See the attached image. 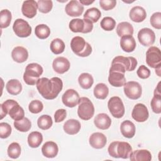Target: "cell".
I'll use <instances>...</instances> for the list:
<instances>
[{"label":"cell","mask_w":161,"mask_h":161,"mask_svg":"<svg viewBox=\"0 0 161 161\" xmlns=\"http://www.w3.org/2000/svg\"><path fill=\"white\" fill-rule=\"evenodd\" d=\"M94 2V1H90V0H80L79 1V3L82 5H86V6H89L92 4Z\"/></svg>","instance_id":"obj_51"},{"label":"cell","mask_w":161,"mask_h":161,"mask_svg":"<svg viewBox=\"0 0 161 161\" xmlns=\"http://www.w3.org/2000/svg\"><path fill=\"white\" fill-rule=\"evenodd\" d=\"M38 4L34 0L25 1L21 7V12L23 14L28 18H33L37 13Z\"/></svg>","instance_id":"obj_16"},{"label":"cell","mask_w":161,"mask_h":161,"mask_svg":"<svg viewBox=\"0 0 161 161\" xmlns=\"http://www.w3.org/2000/svg\"><path fill=\"white\" fill-rule=\"evenodd\" d=\"M28 109L31 113L38 114L43 110V104L39 100H33L29 104Z\"/></svg>","instance_id":"obj_45"},{"label":"cell","mask_w":161,"mask_h":161,"mask_svg":"<svg viewBox=\"0 0 161 161\" xmlns=\"http://www.w3.org/2000/svg\"><path fill=\"white\" fill-rule=\"evenodd\" d=\"M11 57L14 61L18 63L25 62L28 58V50L23 47L18 46L13 48Z\"/></svg>","instance_id":"obj_22"},{"label":"cell","mask_w":161,"mask_h":161,"mask_svg":"<svg viewBox=\"0 0 161 161\" xmlns=\"http://www.w3.org/2000/svg\"><path fill=\"white\" fill-rule=\"evenodd\" d=\"M17 102L13 99H8L5 101L3 103L0 104V114H1V119H2L4 117L8 114V111L11 107L14 105Z\"/></svg>","instance_id":"obj_44"},{"label":"cell","mask_w":161,"mask_h":161,"mask_svg":"<svg viewBox=\"0 0 161 161\" xmlns=\"http://www.w3.org/2000/svg\"><path fill=\"white\" fill-rule=\"evenodd\" d=\"M95 126L100 130L108 129L111 124V119L109 116L105 113H99L96 116L94 119Z\"/></svg>","instance_id":"obj_24"},{"label":"cell","mask_w":161,"mask_h":161,"mask_svg":"<svg viewBox=\"0 0 161 161\" xmlns=\"http://www.w3.org/2000/svg\"><path fill=\"white\" fill-rule=\"evenodd\" d=\"M131 116L137 122H145L149 116L147 106L142 103L136 104L132 110Z\"/></svg>","instance_id":"obj_14"},{"label":"cell","mask_w":161,"mask_h":161,"mask_svg":"<svg viewBox=\"0 0 161 161\" xmlns=\"http://www.w3.org/2000/svg\"><path fill=\"white\" fill-rule=\"evenodd\" d=\"M38 126L43 130H48L53 125V121L50 116L43 114L40 116L37 120Z\"/></svg>","instance_id":"obj_38"},{"label":"cell","mask_w":161,"mask_h":161,"mask_svg":"<svg viewBox=\"0 0 161 161\" xmlns=\"http://www.w3.org/2000/svg\"><path fill=\"white\" fill-rule=\"evenodd\" d=\"M108 107L111 115L116 118H121L123 116L125 111L123 103L120 97L113 96L108 103Z\"/></svg>","instance_id":"obj_8"},{"label":"cell","mask_w":161,"mask_h":161,"mask_svg":"<svg viewBox=\"0 0 161 161\" xmlns=\"http://www.w3.org/2000/svg\"><path fill=\"white\" fill-rule=\"evenodd\" d=\"M42 67L36 63H31L26 65L23 74L25 82L30 86L36 84L40 76L43 74Z\"/></svg>","instance_id":"obj_4"},{"label":"cell","mask_w":161,"mask_h":161,"mask_svg":"<svg viewBox=\"0 0 161 161\" xmlns=\"http://www.w3.org/2000/svg\"><path fill=\"white\" fill-rule=\"evenodd\" d=\"M69 26L70 30L74 33H87L93 29L92 23L86 19H72L69 22Z\"/></svg>","instance_id":"obj_7"},{"label":"cell","mask_w":161,"mask_h":161,"mask_svg":"<svg viewBox=\"0 0 161 161\" xmlns=\"http://www.w3.org/2000/svg\"><path fill=\"white\" fill-rule=\"evenodd\" d=\"M123 86L124 93L129 99L136 100L141 97L142 94V87L138 82L130 81L126 82Z\"/></svg>","instance_id":"obj_10"},{"label":"cell","mask_w":161,"mask_h":161,"mask_svg":"<svg viewBox=\"0 0 161 161\" xmlns=\"http://www.w3.org/2000/svg\"><path fill=\"white\" fill-rule=\"evenodd\" d=\"M67 116L66 110L64 109H57L54 114V119L56 123H60L64 121Z\"/></svg>","instance_id":"obj_50"},{"label":"cell","mask_w":161,"mask_h":161,"mask_svg":"<svg viewBox=\"0 0 161 161\" xmlns=\"http://www.w3.org/2000/svg\"><path fill=\"white\" fill-rule=\"evenodd\" d=\"M37 4L38 11L42 13H49L53 8V2L50 0H39Z\"/></svg>","instance_id":"obj_43"},{"label":"cell","mask_w":161,"mask_h":161,"mask_svg":"<svg viewBox=\"0 0 161 161\" xmlns=\"http://www.w3.org/2000/svg\"><path fill=\"white\" fill-rule=\"evenodd\" d=\"M78 82L82 89H89L92 87L94 83V79L90 74L84 72L82 73L79 76Z\"/></svg>","instance_id":"obj_30"},{"label":"cell","mask_w":161,"mask_h":161,"mask_svg":"<svg viewBox=\"0 0 161 161\" xmlns=\"http://www.w3.org/2000/svg\"><path fill=\"white\" fill-rule=\"evenodd\" d=\"M13 30L19 37L26 38L29 36L31 33V27L29 23L23 19H16L13 25Z\"/></svg>","instance_id":"obj_11"},{"label":"cell","mask_w":161,"mask_h":161,"mask_svg":"<svg viewBox=\"0 0 161 161\" xmlns=\"http://www.w3.org/2000/svg\"><path fill=\"white\" fill-rule=\"evenodd\" d=\"M12 15L8 9H3L0 12V26L1 28H6L10 25Z\"/></svg>","instance_id":"obj_39"},{"label":"cell","mask_w":161,"mask_h":161,"mask_svg":"<svg viewBox=\"0 0 161 161\" xmlns=\"http://www.w3.org/2000/svg\"><path fill=\"white\" fill-rule=\"evenodd\" d=\"M65 10L67 15L72 17H76L82 14L84 6L78 1L72 0L66 4Z\"/></svg>","instance_id":"obj_15"},{"label":"cell","mask_w":161,"mask_h":161,"mask_svg":"<svg viewBox=\"0 0 161 161\" xmlns=\"http://www.w3.org/2000/svg\"><path fill=\"white\" fill-rule=\"evenodd\" d=\"M35 33L38 38L43 40L47 38L50 36V30L47 25L40 24L35 27Z\"/></svg>","instance_id":"obj_37"},{"label":"cell","mask_w":161,"mask_h":161,"mask_svg":"<svg viewBox=\"0 0 161 161\" xmlns=\"http://www.w3.org/2000/svg\"><path fill=\"white\" fill-rule=\"evenodd\" d=\"M131 20L136 23H140L145 20L147 17V13L145 9L140 6L133 7L129 13Z\"/></svg>","instance_id":"obj_21"},{"label":"cell","mask_w":161,"mask_h":161,"mask_svg":"<svg viewBox=\"0 0 161 161\" xmlns=\"http://www.w3.org/2000/svg\"><path fill=\"white\" fill-rule=\"evenodd\" d=\"M21 150L19 144L17 142H13L9 145L8 148V155L9 157L13 159L18 158L20 156Z\"/></svg>","instance_id":"obj_40"},{"label":"cell","mask_w":161,"mask_h":161,"mask_svg":"<svg viewBox=\"0 0 161 161\" xmlns=\"http://www.w3.org/2000/svg\"><path fill=\"white\" fill-rule=\"evenodd\" d=\"M89 142L90 145L96 148L101 149L104 147L107 142L106 136L102 133H93L89 137Z\"/></svg>","instance_id":"obj_19"},{"label":"cell","mask_w":161,"mask_h":161,"mask_svg":"<svg viewBox=\"0 0 161 161\" xmlns=\"http://www.w3.org/2000/svg\"><path fill=\"white\" fill-rule=\"evenodd\" d=\"M43 142V136L40 132L33 131L28 136V143L31 148L38 147Z\"/></svg>","instance_id":"obj_31"},{"label":"cell","mask_w":161,"mask_h":161,"mask_svg":"<svg viewBox=\"0 0 161 161\" xmlns=\"http://www.w3.org/2000/svg\"><path fill=\"white\" fill-rule=\"evenodd\" d=\"M138 39L139 42L145 47L152 45L155 40L154 31L148 28H143L138 33Z\"/></svg>","instance_id":"obj_12"},{"label":"cell","mask_w":161,"mask_h":161,"mask_svg":"<svg viewBox=\"0 0 161 161\" xmlns=\"http://www.w3.org/2000/svg\"><path fill=\"white\" fill-rule=\"evenodd\" d=\"M101 16L100 10L96 8H91L86 10L84 14V19L91 21L92 23L97 22Z\"/></svg>","instance_id":"obj_34"},{"label":"cell","mask_w":161,"mask_h":161,"mask_svg":"<svg viewBox=\"0 0 161 161\" xmlns=\"http://www.w3.org/2000/svg\"><path fill=\"white\" fill-rule=\"evenodd\" d=\"M70 47L72 52L77 56L86 57L92 53V47L81 36H74L70 42Z\"/></svg>","instance_id":"obj_5"},{"label":"cell","mask_w":161,"mask_h":161,"mask_svg":"<svg viewBox=\"0 0 161 161\" xmlns=\"http://www.w3.org/2000/svg\"><path fill=\"white\" fill-rule=\"evenodd\" d=\"M137 64L136 59L133 57L117 56L113 59L109 70L125 74L126 71L134 70Z\"/></svg>","instance_id":"obj_2"},{"label":"cell","mask_w":161,"mask_h":161,"mask_svg":"<svg viewBox=\"0 0 161 161\" xmlns=\"http://www.w3.org/2000/svg\"><path fill=\"white\" fill-rule=\"evenodd\" d=\"M99 4L101 8L105 10L109 11L113 9L116 4V1L115 0H100Z\"/></svg>","instance_id":"obj_48"},{"label":"cell","mask_w":161,"mask_h":161,"mask_svg":"<svg viewBox=\"0 0 161 161\" xmlns=\"http://www.w3.org/2000/svg\"><path fill=\"white\" fill-rule=\"evenodd\" d=\"M136 74L139 78L142 79H145L150 77V70L145 65H142L136 71Z\"/></svg>","instance_id":"obj_49"},{"label":"cell","mask_w":161,"mask_h":161,"mask_svg":"<svg viewBox=\"0 0 161 161\" xmlns=\"http://www.w3.org/2000/svg\"><path fill=\"white\" fill-rule=\"evenodd\" d=\"M136 41L132 35H125L120 40V47L126 52H132L136 48Z\"/></svg>","instance_id":"obj_23"},{"label":"cell","mask_w":161,"mask_h":161,"mask_svg":"<svg viewBox=\"0 0 161 161\" xmlns=\"http://www.w3.org/2000/svg\"><path fill=\"white\" fill-rule=\"evenodd\" d=\"M80 99L78 92L72 89H67L62 95V101L63 104L69 108H74L79 104Z\"/></svg>","instance_id":"obj_13"},{"label":"cell","mask_w":161,"mask_h":161,"mask_svg":"<svg viewBox=\"0 0 161 161\" xmlns=\"http://www.w3.org/2000/svg\"><path fill=\"white\" fill-rule=\"evenodd\" d=\"M130 159L132 161H150L152 160V154L145 149L136 150L132 152L130 156Z\"/></svg>","instance_id":"obj_27"},{"label":"cell","mask_w":161,"mask_h":161,"mask_svg":"<svg viewBox=\"0 0 161 161\" xmlns=\"http://www.w3.org/2000/svg\"><path fill=\"white\" fill-rule=\"evenodd\" d=\"M94 96L99 99H104L109 94L108 87L104 83L97 84L93 90Z\"/></svg>","instance_id":"obj_33"},{"label":"cell","mask_w":161,"mask_h":161,"mask_svg":"<svg viewBox=\"0 0 161 161\" xmlns=\"http://www.w3.org/2000/svg\"><path fill=\"white\" fill-rule=\"evenodd\" d=\"M100 25L105 31H112L116 26V21L111 17L106 16L102 19Z\"/></svg>","instance_id":"obj_41"},{"label":"cell","mask_w":161,"mask_h":161,"mask_svg":"<svg viewBox=\"0 0 161 161\" xmlns=\"http://www.w3.org/2000/svg\"><path fill=\"white\" fill-rule=\"evenodd\" d=\"M81 128L80 122L75 119H70L64 124L63 128L64 131L70 135H74L79 133Z\"/></svg>","instance_id":"obj_25"},{"label":"cell","mask_w":161,"mask_h":161,"mask_svg":"<svg viewBox=\"0 0 161 161\" xmlns=\"http://www.w3.org/2000/svg\"><path fill=\"white\" fill-rule=\"evenodd\" d=\"M6 89L8 92L11 95H18L22 91V85L17 79H10L6 85Z\"/></svg>","instance_id":"obj_28"},{"label":"cell","mask_w":161,"mask_h":161,"mask_svg":"<svg viewBox=\"0 0 161 161\" xmlns=\"http://www.w3.org/2000/svg\"><path fill=\"white\" fill-rule=\"evenodd\" d=\"M116 33L121 37L125 35H133V27L128 22L123 21L119 23L116 26Z\"/></svg>","instance_id":"obj_29"},{"label":"cell","mask_w":161,"mask_h":161,"mask_svg":"<svg viewBox=\"0 0 161 161\" xmlns=\"http://www.w3.org/2000/svg\"><path fill=\"white\" fill-rule=\"evenodd\" d=\"M8 114L14 121L19 120L24 118L25 111L17 102L11 107L8 111Z\"/></svg>","instance_id":"obj_32"},{"label":"cell","mask_w":161,"mask_h":161,"mask_svg":"<svg viewBox=\"0 0 161 161\" xmlns=\"http://www.w3.org/2000/svg\"><path fill=\"white\" fill-rule=\"evenodd\" d=\"M120 131L123 136L127 138H131L135 135L136 128L133 122L130 120H125L121 124Z\"/></svg>","instance_id":"obj_26"},{"label":"cell","mask_w":161,"mask_h":161,"mask_svg":"<svg viewBox=\"0 0 161 161\" xmlns=\"http://www.w3.org/2000/svg\"><path fill=\"white\" fill-rule=\"evenodd\" d=\"M150 105L153 113L156 114L161 113V94L154 93V96L150 102Z\"/></svg>","instance_id":"obj_42"},{"label":"cell","mask_w":161,"mask_h":161,"mask_svg":"<svg viewBox=\"0 0 161 161\" xmlns=\"http://www.w3.org/2000/svg\"><path fill=\"white\" fill-rule=\"evenodd\" d=\"M65 43L60 38H55L50 43V48L52 53L58 55L62 53L65 50Z\"/></svg>","instance_id":"obj_36"},{"label":"cell","mask_w":161,"mask_h":161,"mask_svg":"<svg viewBox=\"0 0 161 161\" xmlns=\"http://www.w3.org/2000/svg\"><path fill=\"white\" fill-rule=\"evenodd\" d=\"M155 73L157 74L158 76H159V77L161 76L160 75V66H159L155 69Z\"/></svg>","instance_id":"obj_52"},{"label":"cell","mask_w":161,"mask_h":161,"mask_svg":"<svg viewBox=\"0 0 161 161\" xmlns=\"http://www.w3.org/2000/svg\"><path fill=\"white\" fill-rule=\"evenodd\" d=\"M70 62L67 58L64 57L55 58L52 63L53 69L58 74H62L67 72L70 69Z\"/></svg>","instance_id":"obj_17"},{"label":"cell","mask_w":161,"mask_h":161,"mask_svg":"<svg viewBox=\"0 0 161 161\" xmlns=\"http://www.w3.org/2000/svg\"><path fill=\"white\" fill-rule=\"evenodd\" d=\"M36 88L38 92L45 99L52 100L57 97L63 88L62 80L57 77L49 79L42 77L36 82Z\"/></svg>","instance_id":"obj_1"},{"label":"cell","mask_w":161,"mask_h":161,"mask_svg":"<svg viewBox=\"0 0 161 161\" xmlns=\"http://www.w3.org/2000/svg\"><path fill=\"white\" fill-rule=\"evenodd\" d=\"M109 155L113 158L126 159L130 158L133 150L130 144L125 142H113L108 148Z\"/></svg>","instance_id":"obj_3"},{"label":"cell","mask_w":161,"mask_h":161,"mask_svg":"<svg viewBox=\"0 0 161 161\" xmlns=\"http://www.w3.org/2000/svg\"><path fill=\"white\" fill-rule=\"evenodd\" d=\"M42 152L47 158H54L58 152V147L57 143L52 141L45 142L42 147Z\"/></svg>","instance_id":"obj_20"},{"label":"cell","mask_w":161,"mask_h":161,"mask_svg":"<svg viewBox=\"0 0 161 161\" xmlns=\"http://www.w3.org/2000/svg\"><path fill=\"white\" fill-rule=\"evenodd\" d=\"M108 82L113 87H122L126 84L125 74L120 72L109 70Z\"/></svg>","instance_id":"obj_18"},{"label":"cell","mask_w":161,"mask_h":161,"mask_svg":"<svg viewBox=\"0 0 161 161\" xmlns=\"http://www.w3.org/2000/svg\"><path fill=\"white\" fill-rule=\"evenodd\" d=\"M13 125L14 128L21 132H26L29 131L31 127V123L30 120L25 117L21 119L14 121Z\"/></svg>","instance_id":"obj_35"},{"label":"cell","mask_w":161,"mask_h":161,"mask_svg":"<svg viewBox=\"0 0 161 161\" xmlns=\"http://www.w3.org/2000/svg\"><path fill=\"white\" fill-rule=\"evenodd\" d=\"M12 128L11 126L4 122L0 123V137L1 138H6L9 137L11 133Z\"/></svg>","instance_id":"obj_46"},{"label":"cell","mask_w":161,"mask_h":161,"mask_svg":"<svg viewBox=\"0 0 161 161\" xmlns=\"http://www.w3.org/2000/svg\"><path fill=\"white\" fill-rule=\"evenodd\" d=\"M150 22L151 25L157 29H161V13L160 12H156L154 13L150 17Z\"/></svg>","instance_id":"obj_47"},{"label":"cell","mask_w":161,"mask_h":161,"mask_svg":"<svg viewBox=\"0 0 161 161\" xmlns=\"http://www.w3.org/2000/svg\"><path fill=\"white\" fill-rule=\"evenodd\" d=\"M77 114L83 120H89L94 114V107L91 101L87 97H82L79 101Z\"/></svg>","instance_id":"obj_6"},{"label":"cell","mask_w":161,"mask_h":161,"mask_svg":"<svg viewBox=\"0 0 161 161\" xmlns=\"http://www.w3.org/2000/svg\"><path fill=\"white\" fill-rule=\"evenodd\" d=\"M146 62L147 65L153 69L161 65L160 50L154 46H151L146 52Z\"/></svg>","instance_id":"obj_9"}]
</instances>
